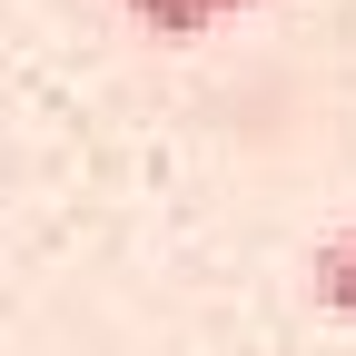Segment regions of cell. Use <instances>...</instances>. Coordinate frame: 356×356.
<instances>
[{"instance_id": "obj_1", "label": "cell", "mask_w": 356, "mask_h": 356, "mask_svg": "<svg viewBox=\"0 0 356 356\" xmlns=\"http://www.w3.org/2000/svg\"><path fill=\"white\" fill-rule=\"evenodd\" d=\"M307 297H317L327 317H356V228L317 238V257H307Z\"/></svg>"}, {"instance_id": "obj_2", "label": "cell", "mask_w": 356, "mask_h": 356, "mask_svg": "<svg viewBox=\"0 0 356 356\" xmlns=\"http://www.w3.org/2000/svg\"><path fill=\"white\" fill-rule=\"evenodd\" d=\"M139 30H159V40H198V30H218L228 10H248V0H119Z\"/></svg>"}]
</instances>
